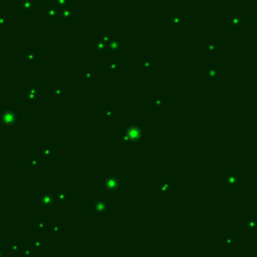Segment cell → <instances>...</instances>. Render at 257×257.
Masks as SVG:
<instances>
[{
    "label": "cell",
    "mask_w": 257,
    "mask_h": 257,
    "mask_svg": "<svg viewBox=\"0 0 257 257\" xmlns=\"http://www.w3.org/2000/svg\"><path fill=\"white\" fill-rule=\"evenodd\" d=\"M107 186L110 188V189H115V188L117 186V182L115 179H110L109 181H107Z\"/></svg>",
    "instance_id": "1"
},
{
    "label": "cell",
    "mask_w": 257,
    "mask_h": 257,
    "mask_svg": "<svg viewBox=\"0 0 257 257\" xmlns=\"http://www.w3.org/2000/svg\"><path fill=\"white\" fill-rule=\"evenodd\" d=\"M227 182H228L230 185H235V184H236V182H237V179H236V178H234V179L230 178V180L228 179V180H227Z\"/></svg>",
    "instance_id": "3"
},
{
    "label": "cell",
    "mask_w": 257,
    "mask_h": 257,
    "mask_svg": "<svg viewBox=\"0 0 257 257\" xmlns=\"http://www.w3.org/2000/svg\"><path fill=\"white\" fill-rule=\"evenodd\" d=\"M249 222H251V224L247 223V227H248V228H249V227H250V226H253V229H254V228H256V227H257V224L255 223V220L251 219V220H250V221H249Z\"/></svg>",
    "instance_id": "2"
}]
</instances>
